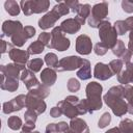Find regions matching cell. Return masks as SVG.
I'll list each match as a JSON object with an SVG mask.
<instances>
[{
  "label": "cell",
  "instance_id": "6da1fadb",
  "mask_svg": "<svg viewBox=\"0 0 133 133\" xmlns=\"http://www.w3.org/2000/svg\"><path fill=\"white\" fill-rule=\"evenodd\" d=\"M121 96H125V88H123L122 86H118V87L111 88L104 98L107 105H109L112 108L113 112L117 115H122L127 111L126 103L123 101L122 98H119Z\"/></svg>",
  "mask_w": 133,
  "mask_h": 133
},
{
  "label": "cell",
  "instance_id": "7a4b0ae2",
  "mask_svg": "<svg viewBox=\"0 0 133 133\" xmlns=\"http://www.w3.org/2000/svg\"><path fill=\"white\" fill-rule=\"evenodd\" d=\"M86 94H87V98L88 100L87 102V106H88V111H92V110H97L99 108H101L102 103H101V91H102V86L100 84H98L97 82H91L87 85L86 87Z\"/></svg>",
  "mask_w": 133,
  "mask_h": 133
},
{
  "label": "cell",
  "instance_id": "3957f363",
  "mask_svg": "<svg viewBox=\"0 0 133 133\" xmlns=\"http://www.w3.org/2000/svg\"><path fill=\"white\" fill-rule=\"evenodd\" d=\"M116 31L110 26L109 22H103L100 25V37L102 38V43L108 48L113 47V45L116 44L115 35Z\"/></svg>",
  "mask_w": 133,
  "mask_h": 133
},
{
  "label": "cell",
  "instance_id": "277c9868",
  "mask_svg": "<svg viewBox=\"0 0 133 133\" xmlns=\"http://www.w3.org/2000/svg\"><path fill=\"white\" fill-rule=\"evenodd\" d=\"M24 14L30 15L32 12H41L48 9L49 2L47 1H26L21 3Z\"/></svg>",
  "mask_w": 133,
  "mask_h": 133
},
{
  "label": "cell",
  "instance_id": "5b68a950",
  "mask_svg": "<svg viewBox=\"0 0 133 133\" xmlns=\"http://www.w3.org/2000/svg\"><path fill=\"white\" fill-rule=\"evenodd\" d=\"M70 46V41L65 38L61 33V28H55L52 31V48H56L59 51H64Z\"/></svg>",
  "mask_w": 133,
  "mask_h": 133
},
{
  "label": "cell",
  "instance_id": "8992f818",
  "mask_svg": "<svg viewBox=\"0 0 133 133\" xmlns=\"http://www.w3.org/2000/svg\"><path fill=\"white\" fill-rule=\"evenodd\" d=\"M107 12H108V9H107L106 3H100V4L95 5L92 8V12L90 15L89 21H88L89 25L92 27H97L99 24V21L101 19H104L106 17Z\"/></svg>",
  "mask_w": 133,
  "mask_h": 133
},
{
  "label": "cell",
  "instance_id": "52a82bcc",
  "mask_svg": "<svg viewBox=\"0 0 133 133\" xmlns=\"http://www.w3.org/2000/svg\"><path fill=\"white\" fill-rule=\"evenodd\" d=\"M82 64H83V59H81L80 57H77V56H71V57H65V58L61 59L58 62L56 68L59 71L75 70V69L81 66Z\"/></svg>",
  "mask_w": 133,
  "mask_h": 133
},
{
  "label": "cell",
  "instance_id": "ba28073f",
  "mask_svg": "<svg viewBox=\"0 0 133 133\" xmlns=\"http://www.w3.org/2000/svg\"><path fill=\"white\" fill-rule=\"evenodd\" d=\"M25 97L23 95L12 99L10 102H6L3 105V112L4 113H9L15 110H20L24 105H25Z\"/></svg>",
  "mask_w": 133,
  "mask_h": 133
},
{
  "label": "cell",
  "instance_id": "9c48e42d",
  "mask_svg": "<svg viewBox=\"0 0 133 133\" xmlns=\"http://www.w3.org/2000/svg\"><path fill=\"white\" fill-rule=\"evenodd\" d=\"M2 30L3 33L7 36H15L16 34L22 32V26L20 22H16V21H5L3 23L2 26Z\"/></svg>",
  "mask_w": 133,
  "mask_h": 133
},
{
  "label": "cell",
  "instance_id": "30bf717a",
  "mask_svg": "<svg viewBox=\"0 0 133 133\" xmlns=\"http://www.w3.org/2000/svg\"><path fill=\"white\" fill-rule=\"evenodd\" d=\"M59 18H60L59 14H58L55 9H53L51 12L47 14L45 17H43V18L38 21V25H39L41 28L47 29V28L53 26V24H54V23L56 22V20L59 19Z\"/></svg>",
  "mask_w": 133,
  "mask_h": 133
},
{
  "label": "cell",
  "instance_id": "8fae6325",
  "mask_svg": "<svg viewBox=\"0 0 133 133\" xmlns=\"http://www.w3.org/2000/svg\"><path fill=\"white\" fill-rule=\"evenodd\" d=\"M76 48L80 54H88L91 51V42L89 37L86 35H80L77 38Z\"/></svg>",
  "mask_w": 133,
  "mask_h": 133
},
{
  "label": "cell",
  "instance_id": "7c38bea8",
  "mask_svg": "<svg viewBox=\"0 0 133 133\" xmlns=\"http://www.w3.org/2000/svg\"><path fill=\"white\" fill-rule=\"evenodd\" d=\"M112 72L110 70V68L106 64L103 63H97L96 68H95V77L98 79H102L105 80L107 78H110L112 76Z\"/></svg>",
  "mask_w": 133,
  "mask_h": 133
},
{
  "label": "cell",
  "instance_id": "4fadbf2b",
  "mask_svg": "<svg viewBox=\"0 0 133 133\" xmlns=\"http://www.w3.org/2000/svg\"><path fill=\"white\" fill-rule=\"evenodd\" d=\"M80 25H81V23L77 19H69V20H65V21L62 22L60 28L64 32L74 33V32H76L80 28Z\"/></svg>",
  "mask_w": 133,
  "mask_h": 133
},
{
  "label": "cell",
  "instance_id": "5bb4252c",
  "mask_svg": "<svg viewBox=\"0 0 133 133\" xmlns=\"http://www.w3.org/2000/svg\"><path fill=\"white\" fill-rule=\"evenodd\" d=\"M9 55L14 61H16L18 64H21V65L24 64L28 59V53L18 49H11L9 51Z\"/></svg>",
  "mask_w": 133,
  "mask_h": 133
},
{
  "label": "cell",
  "instance_id": "9a60e30c",
  "mask_svg": "<svg viewBox=\"0 0 133 133\" xmlns=\"http://www.w3.org/2000/svg\"><path fill=\"white\" fill-rule=\"evenodd\" d=\"M118 80L121 83H128L129 81H133V64L128 63L126 70L118 76Z\"/></svg>",
  "mask_w": 133,
  "mask_h": 133
},
{
  "label": "cell",
  "instance_id": "2e32d148",
  "mask_svg": "<svg viewBox=\"0 0 133 133\" xmlns=\"http://www.w3.org/2000/svg\"><path fill=\"white\" fill-rule=\"evenodd\" d=\"M41 78L43 80V82L46 84V85H52L56 79V75H55V72L51 69H46L43 71L42 75H41Z\"/></svg>",
  "mask_w": 133,
  "mask_h": 133
},
{
  "label": "cell",
  "instance_id": "e0dca14e",
  "mask_svg": "<svg viewBox=\"0 0 133 133\" xmlns=\"http://www.w3.org/2000/svg\"><path fill=\"white\" fill-rule=\"evenodd\" d=\"M71 128L73 131L77 132V133H88V129L85 125V122L76 118L75 121H72L71 123Z\"/></svg>",
  "mask_w": 133,
  "mask_h": 133
},
{
  "label": "cell",
  "instance_id": "ac0fdd59",
  "mask_svg": "<svg viewBox=\"0 0 133 133\" xmlns=\"http://www.w3.org/2000/svg\"><path fill=\"white\" fill-rule=\"evenodd\" d=\"M78 77L81 78V79H88L91 75H90V69H89V62L85 59H83V64H82V68L81 70L77 73Z\"/></svg>",
  "mask_w": 133,
  "mask_h": 133
},
{
  "label": "cell",
  "instance_id": "d6986e66",
  "mask_svg": "<svg viewBox=\"0 0 133 133\" xmlns=\"http://www.w3.org/2000/svg\"><path fill=\"white\" fill-rule=\"evenodd\" d=\"M5 9L8 14H10L11 16H16L19 14L20 9H19V5L17 4V2L15 1H6L5 2Z\"/></svg>",
  "mask_w": 133,
  "mask_h": 133
},
{
  "label": "cell",
  "instance_id": "ffe728a7",
  "mask_svg": "<svg viewBox=\"0 0 133 133\" xmlns=\"http://www.w3.org/2000/svg\"><path fill=\"white\" fill-rule=\"evenodd\" d=\"M44 49V44L41 42V41H36L34 42L33 44H31L28 48V53L30 54H37V53H41Z\"/></svg>",
  "mask_w": 133,
  "mask_h": 133
},
{
  "label": "cell",
  "instance_id": "44dd1931",
  "mask_svg": "<svg viewBox=\"0 0 133 133\" xmlns=\"http://www.w3.org/2000/svg\"><path fill=\"white\" fill-rule=\"evenodd\" d=\"M2 88L9 91H14L18 88V80L12 78H7V83H2Z\"/></svg>",
  "mask_w": 133,
  "mask_h": 133
},
{
  "label": "cell",
  "instance_id": "7402d4cb",
  "mask_svg": "<svg viewBox=\"0 0 133 133\" xmlns=\"http://www.w3.org/2000/svg\"><path fill=\"white\" fill-rule=\"evenodd\" d=\"M89 5L88 4H84V5H80L79 6V8H78V18L80 19V20H82L83 22H84V19L88 16V14H89Z\"/></svg>",
  "mask_w": 133,
  "mask_h": 133
},
{
  "label": "cell",
  "instance_id": "603a6c76",
  "mask_svg": "<svg viewBox=\"0 0 133 133\" xmlns=\"http://www.w3.org/2000/svg\"><path fill=\"white\" fill-rule=\"evenodd\" d=\"M42 66H43V60H42V59H38V58L33 59V60H30V61L28 62V68H29L31 71H33V72L39 71Z\"/></svg>",
  "mask_w": 133,
  "mask_h": 133
},
{
  "label": "cell",
  "instance_id": "cb8c5ba5",
  "mask_svg": "<svg viewBox=\"0 0 133 133\" xmlns=\"http://www.w3.org/2000/svg\"><path fill=\"white\" fill-rule=\"evenodd\" d=\"M7 124H8V126H9L11 129H14V130L19 129V128L21 127V125H22L21 119H20L19 117H17V116H10V117L8 118V121H7Z\"/></svg>",
  "mask_w": 133,
  "mask_h": 133
},
{
  "label": "cell",
  "instance_id": "d4e9b609",
  "mask_svg": "<svg viewBox=\"0 0 133 133\" xmlns=\"http://www.w3.org/2000/svg\"><path fill=\"white\" fill-rule=\"evenodd\" d=\"M46 62H47V64L49 65V66H57V64H58V59H57V57H56V55L55 54H53V53H49V54H47L46 55Z\"/></svg>",
  "mask_w": 133,
  "mask_h": 133
},
{
  "label": "cell",
  "instance_id": "484cf974",
  "mask_svg": "<svg viewBox=\"0 0 133 133\" xmlns=\"http://www.w3.org/2000/svg\"><path fill=\"white\" fill-rule=\"evenodd\" d=\"M121 128L125 133H133V122L130 119H125L121 123Z\"/></svg>",
  "mask_w": 133,
  "mask_h": 133
},
{
  "label": "cell",
  "instance_id": "4316f807",
  "mask_svg": "<svg viewBox=\"0 0 133 133\" xmlns=\"http://www.w3.org/2000/svg\"><path fill=\"white\" fill-rule=\"evenodd\" d=\"M128 29V26L125 21H117L115 22V31L117 34H124Z\"/></svg>",
  "mask_w": 133,
  "mask_h": 133
},
{
  "label": "cell",
  "instance_id": "83f0119b",
  "mask_svg": "<svg viewBox=\"0 0 133 133\" xmlns=\"http://www.w3.org/2000/svg\"><path fill=\"white\" fill-rule=\"evenodd\" d=\"M125 52H126V49H125V47H124L123 42H122V41H117L115 47L113 48V53H114L115 55H117V56H121V55L124 54Z\"/></svg>",
  "mask_w": 133,
  "mask_h": 133
},
{
  "label": "cell",
  "instance_id": "f1b7e54d",
  "mask_svg": "<svg viewBox=\"0 0 133 133\" xmlns=\"http://www.w3.org/2000/svg\"><path fill=\"white\" fill-rule=\"evenodd\" d=\"M110 119H111L110 114H109V113H104L103 116L100 118V121H99V125H98V126H99L100 128H104L105 126H107V125L109 124Z\"/></svg>",
  "mask_w": 133,
  "mask_h": 133
},
{
  "label": "cell",
  "instance_id": "f546056e",
  "mask_svg": "<svg viewBox=\"0 0 133 133\" xmlns=\"http://www.w3.org/2000/svg\"><path fill=\"white\" fill-rule=\"evenodd\" d=\"M109 68H110L111 72L113 74H115V73H117L121 70V68H122V61L121 60H113V61L110 62Z\"/></svg>",
  "mask_w": 133,
  "mask_h": 133
},
{
  "label": "cell",
  "instance_id": "4dcf8cb0",
  "mask_svg": "<svg viewBox=\"0 0 133 133\" xmlns=\"http://www.w3.org/2000/svg\"><path fill=\"white\" fill-rule=\"evenodd\" d=\"M68 87L71 91H76L79 89L80 85H79V82L75 79H70L69 80V83H68Z\"/></svg>",
  "mask_w": 133,
  "mask_h": 133
},
{
  "label": "cell",
  "instance_id": "1f68e13d",
  "mask_svg": "<svg viewBox=\"0 0 133 133\" xmlns=\"http://www.w3.org/2000/svg\"><path fill=\"white\" fill-rule=\"evenodd\" d=\"M106 51H107V47H106L103 43H99V44H97V45H96L95 52H96L97 54L103 55V54H105V53H106Z\"/></svg>",
  "mask_w": 133,
  "mask_h": 133
},
{
  "label": "cell",
  "instance_id": "d6a6232c",
  "mask_svg": "<svg viewBox=\"0 0 133 133\" xmlns=\"http://www.w3.org/2000/svg\"><path fill=\"white\" fill-rule=\"evenodd\" d=\"M23 32H24L25 37L28 38V37H31L32 35H34V33H35V29H34L33 27H31V26H27V27L24 28Z\"/></svg>",
  "mask_w": 133,
  "mask_h": 133
},
{
  "label": "cell",
  "instance_id": "836d02e7",
  "mask_svg": "<svg viewBox=\"0 0 133 133\" xmlns=\"http://www.w3.org/2000/svg\"><path fill=\"white\" fill-rule=\"evenodd\" d=\"M38 41H42V43H43L44 45H47V46L49 47V43H48V42H50V34L47 33V32L42 33V34L39 35V39H38Z\"/></svg>",
  "mask_w": 133,
  "mask_h": 133
},
{
  "label": "cell",
  "instance_id": "e575fe53",
  "mask_svg": "<svg viewBox=\"0 0 133 133\" xmlns=\"http://www.w3.org/2000/svg\"><path fill=\"white\" fill-rule=\"evenodd\" d=\"M123 8H124V10H126L127 12H132V11H133V2L124 1V2H123Z\"/></svg>",
  "mask_w": 133,
  "mask_h": 133
},
{
  "label": "cell",
  "instance_id": "d590c367",
  "mask_svg": "<svg viewBox=\"0 0 133 133\" xmlns=\"http://www.w3.org/2000/svg\"><path fill=\"white\" fill-rule=\"evenodd\" d=\"M50 113H51V115H52L53 117H57V116H59V115L62 113V111L60 110V108H59V107H58V108H57V107H54V108L51 110V112H50Z\"/></svg>",
  "mask_w": 133,
  "mask_h": 133
},
{
  "label": "cell",
  "instance_id": "8d00e7d4",
  "mask_svg": "<svg viewBox=\"0 0 133 133\" xmlns=\"http://www.w3.org/2000/svg\"><path fill=\"white\" fill-rule=\"evenodd\" d=\"M65 101L74 105V104H77V103H78V98H77V97H68V98L65 99Z\"/></svg>",
  "mask_w": 133,
  "mask_h": 133
},
{
  "label": "cell",
  "instance_id": "74e56055",
  "mask_svg": "<svg viewBox=\"0 0 133 133\" xmlns=\"http://www.w3.org/2000/svg\"><path fill=\"white\" fill-rule=\"evenodd\" d=\"M129 49L131 51V53H133V29L131 31V34H130V43H129Z\"/></svg>",
  "mask_w": 133,
  "mask_h": 133
},
{
  "label": "cell",
  "instance_id": "f35d334b",
  "mask_svg": "<svg viewBox=\"0 0 133 133\" xmlns=\"http://www.w3.org/2000/svg\"><path fill=\"white\" fill-rule=\"evenodd\" d=\"M125 22H126L128 28H132V29H133V18H129V19H127Z\"/></svg>",
  "mask_w": 133,
  "mask_h": 133
},
{
  "label": "cell",
  "instance_id": "ab89813d",
  "mask_svg": "<svg viewBox=\"0 0 133 133\" xmlns=\"http://www.w3.org/2000/svg\"><path fill=\"white\" fill-rule=\"evenodd\" d=\"M106 133H121V132H119V130H118L117 128H113V129H111V130L107 131Z\"/></svg>",
  "mask_w": 133,
  "mask_h": 133
},
{
  "label": "cell",
  "instance_id": "60d3db41",
  "mask_svg": "<svg viewBox=\"0 0 133 133\" xmlns=\"http://www.w3.org/2000/svg\"><path fill=\"white\" fill-rule=\"evenodd\" d=\"M2 42V53L5 52V42L4 41H1Z\"/></svg>",
  "mask_w": 133,
  "mask_h": 133
}]
</instances>
